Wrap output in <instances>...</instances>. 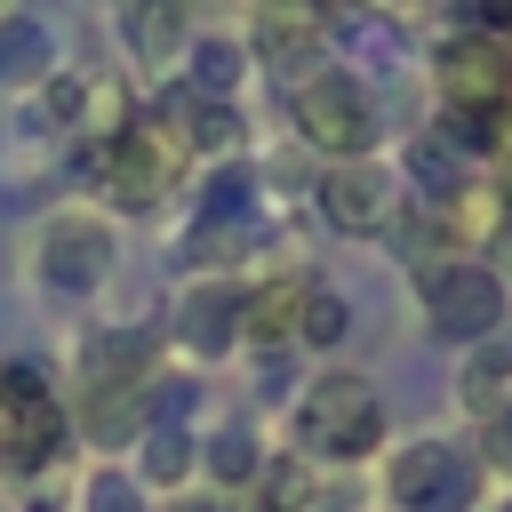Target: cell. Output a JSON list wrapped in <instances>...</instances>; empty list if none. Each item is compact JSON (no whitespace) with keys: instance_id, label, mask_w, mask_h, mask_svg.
<instances>
[{"instance_id":"obj_11","label":"cell","mask_w":512,"mask_h":512,"mask_svg":"<svg viewBox=\"0 0 512 512\" xmlns=\"http://www.w3.org/2000/svg\"><path fill=\"white\" fill-rule=\"evenodd\" d=\"M240 288H224V280H192L184 296H176V344L184 352H200V360H216L224 344H240Z\"/></svg>"},{"instance_id":"obj_8","label":"cell","mask_w":512,"mask_h":512,"mask_svg":"<svg viewBox=\"0 0 512 512\" xmlns=\"http://www.w3.org/2000/svg\"><path fill=\"white\" fill-rule=\"evenodd\" d=\"M168 176H176V136H160V128H128V136L96 144V184L120 208H152Z\"/></svg>"},{"instance_id":"obj_7","label":"cell","mask_w":512,"mask_h":512,"mask_svg":"<svg viewBox=\"0 0 512 512\" xmlns=\"http://www.w3.org/2000/svg\"><path fill=\"white\" fill-rule=\"evenodd\" d=\"M504 96H512L504 40H488V32L448 40V56H440V104H448V120H504Z\"/></svg>"},{"instance_id":"obj_22","label":"cell","mask_w":512,"mask_h":512,"mask_svg":"<svg viewBox=\"0 0 512 512\" xmlns=\"http://www.w3.org/2000/svg\"><path fill=\"white\" fill-rule=\"evenodd\" d=\"M80 504H88V512H144V488H136V472H120V464H96Z\"/></svg>"},{"instance_id":"obj_18","label":"cell","mask_w":512,"mask_h":512,"mask_svg":"<svg viewBox=\"0 0 512 512\" xmlns=\"http://www.w3.org/2000/svg\"><path fill=\"white\" fill-rule=\"evenodd\" d=\"M200 464H208V480H224V488H256V472H264V456H256L248 432H216V440L200 448Z\"/></svg>"},{"instance_id":"obj_10","label":"cell","mask_w":512,"mask_h":512,"mask_svg":"<svg viewBox=\"0 0 512 512\" xmlns=\"http://www.w3.org/2000/svg\"><path fill=\"white\" fill-rule=\"evenodd\" d=\"M392 208H400V192H392V176H384L376 160H336V168L320 176V216H328L336 232H384Z\"/></svg>"},{"instance_id":"obj_5","label":"cell","mask_w":512,"mask_h":512,"mask_svg":"<svg viewBox=\"0 0 512 512\" xmlns=\"http://www.w3.org/2000/svg\"><path fill=\"white\" fill-rule=\"evenodd\" d=\"M296 128L320 152H336V160H368V144H376V96L352 88V72H312V80H296Z\"/></svg>"},{"instance_id":"obj_6","label":"cell","mask_w":512,"mask_h":512,"mask_svg":"<svg viewBox=\"0 0 512 512\" xmlns=\"http://www.w3.org/2000/svg\"><path fill=\"white\" fill-rule=\"evenodd\" d=\"M64 448V400L40 368L8 360L0 368V456L8 464H48Z\"/></svg>"},{"instance_id":"obj_27","label":"cell","mask_w":512,"mask_h":512,"mask_svg":"<svg viewBox=\"0 0 512 512\" xmlns=\"http://www.w3.org/2000/svg\"><path fill=\"white\" fill-rule=\"evenodd\" d=\"M120 8H128V0H120Z\"/></svg>"},{"instance_id":"obj_12","label":"cell","mask_w":512,"mask_h":512,"mask_svg":"<svg viewBox=\"0 0 512 512\" xmlns=\"http://www.w3.org/2000/svg\"><path fill=\"white\" fill-rule=\"evenodd\" d=\"M256 48H264L280 72H304V64H320L328 24H320L312 0H256Z\"/></svg>"},{"instance_id":"obj_4","label":"cell","mask_w":512,"mask_h":512,"mask_svg":"<svg viewBox=\"0 0 512 512\" xmlns=\"http://www.w3.org/2000/svg\"><path fill=\"white\" fill-rule=\"evenodd\" d=\"M112 256H120V240H112V224H104L96 208H56V216L32 232V272H40L48 288H64V296L96 288V280L112 272Z\"/></svg>"},{"instance_id":"obj_25","label":"cell","mask_w":512,"mask_h":512,"mask_svg":"<svg viewBox=\"0 0 512 512\" xmlns=\"http://www.w3.org/2000/svg\"><path fill=\"white\" fill-rule=\"evenodd\" d=\"M504 512H512V504H504Z\"/></svg>"},{"instance_id":"obj_3","label":"cell","mask_w":512,"mask_h":512,"mask_svg":"<svg viewBox=\"0 0 512 512\" xmlns=\"http://www.w3.org/2000/svg\"><path fill=\"white\" fill-rule=\"evenodd\" d=\"M416 296H424V320L456 344H488L504 328V280L472 256H440V264H416Z\"/></svg>"},{"instance_id":"obj_13","label":"cell","mask_w":512,"mask_h":512,"mask_svg":"<svg viewBox=\"0 0 512 512\" xmlns=\"http://www.w3.org/2000/svg\"><path fill=\"white\" fill-rule=\"evenodd\" d=\"M456 408H464L472 424H496V416L512 408V344H504V336L472 344V360H464V376H456Z\"/></svg>"},{"instance_id":"obj_23","label":"cell","mask_w":512,"mask_h":512,"mask_svg":"<svg viewBox=\"0 0 512 512\" xmlns=\"http://www.w3.org/2000/svg\"><path fill=\"white\" fill-rule=\"evenodd\" d=\"M192 512H248V504H232V496H216V504H192Z\"/></svg>"},{"instance_id":"obj_9","label":"cell","mask_w":512,"mask_h":512,"mask_svg":"<svg viewBox=\"0 0 512 512\" xmlns=\"http://www.w3.org/2000/svg\"><path fill=\"white\" fill-rule=\"evenodd\" d=\"M160 376V336L152 328H104L80 344V392L104 400V392H152Z\"/></svg>"},{"instance_id":"obj_14","label":"cell","mask_w":512,"mask_h":512,"mask_svg":"<svg viewBox=\"0 0 512 512\" xmlns=\"http://www.w3.org/2000/svg\"><path fill=\"white\" fill-rule=\"evenodd\" d=\"M128 48H136V64H176L192 48L184 0H128Z\"/></svg>"},{"instance_id":"obj_24","label":"cell","mask_w":512,"mask_h":512,"mask_svg":"<svg viewBox=\"0 0 512 512\" xmlns=\"http://www.w3.org/2000/svg\"><path fill=\"white\" fill-rule=\"evenodd\" d=\"M8 16H16V0H0V24H8Z\"/></svg>"},{"instance_id":"obj_2","label":"cell","mask_w":512,"mask_h":512,"mask_svg":"<svg viewBox=\"0 0 512 512\" xmlns=\"http://www.w3.org/2000/svg\"><path fill=\"white\" fill-rule=\"evenodd\" d=\"M392 512H480V456L456 440H408L384 464Z\"/></svg>"},{"instance_id":"obj_21","label":"cell","mask_w":512,"mask_h":512,"mask_svg":"<svg viewBox=\"0 0 512 512\" xmlns=\"http://www.w3.org/2000/svg\"><path fill=\"white\" fill-rule=\"evenodd\" d=\"M40 64H48V32L24 24V16H8V24H0V80H24V72H40Z\"/></svg>"},{"instance_id":"obj_15","label":"cell","mask_w":512,"mask_h":512,"mask_svg":"<svg viewBox=\"0 0 512 512\" xmlns=\"http://www.w3.org/2000/svg\"><path fill=\"white\" fill-rule=\"evenodd\" d=\"M192 432L184 424H144V440H136V488H184L192 480Z\"/></svg>"},{"instance_id":"obj_17","label":"cell","mask_w":512,"mask_h":512,"mask_svg":"<svg viewBox=\"0 0 512 512\" xmlns=\"http://www.w3.org/2000/svg\"><path fill=\"white\" fill-rule=\"evenodd\" d=\"M296 312H304V288H256L240 304V336L256 344H296Z\"/></svg>"},{"instance_id":"obj_20","label":"cell","mask_w":512,"mask_h":512,"mask_svg":"<svg viewBox=\"0 0 512 512\" xmlns=\"http://www.w3.org/2000/svg\"><path fill=\"white\" fill-rule=\"evenodd\" d=\"M344 328H352V312H344V296H328V288H304V312H296V344H344Z\"/></svg>"},{"instance_id":"obj_1","label":"cell","mask_w":512,"mask_h":512,"mask_svg":"<svg viewBox=\"0 0 512 512\" xmlns=\"http://www.w3.org/2000/svg\"><path fill=\"white\" fill-rule=\"evenodd\" d=\"M296 448L312 464H360V456H376L384 448V400L360 376H344V368L312 376L304 400H296Z\"/></svg>"},{"instance_id":"obj_19","label":"cell","mask_w":512,"mask_h":512,"mask_svg":"<svg viewBox=\"0 0 512 512\" xmlns=\"http://www.w3.org/2000/svg\"><path fill=\"white\" fill-rule=\"evenodd\" d=\"M176 112H184V144H200V152H232V136H240V112H232V104L184 96Z\"/></svg>"},{"instance_id":"obj_16","label":"cell","mask_w":512,"mask_h":512,"mask_svg":"<svg viewBox=\"0 0 512 512\" xmlns=\"http://www.w3.org/2000/svg\"><path fill=\"white\" fill-rule=\"evenodd\" d=\"M184 56H192V96H208V104H232V88L248 80L240 40H192Z\"/></svg>"},{"instance_id":"obj_26","label":"cell","mask_w":512,"mask_h":512,"mask_svg":"<svg viewBox=\"0 0 512 512\" xmlns=\"http://www.w3.org/2000/svg\"><path fill=\"white\" fill-rule=\"evenodd\" d=\"M320 512H328V504H320Z\"/></svg>"}]
</instances>
